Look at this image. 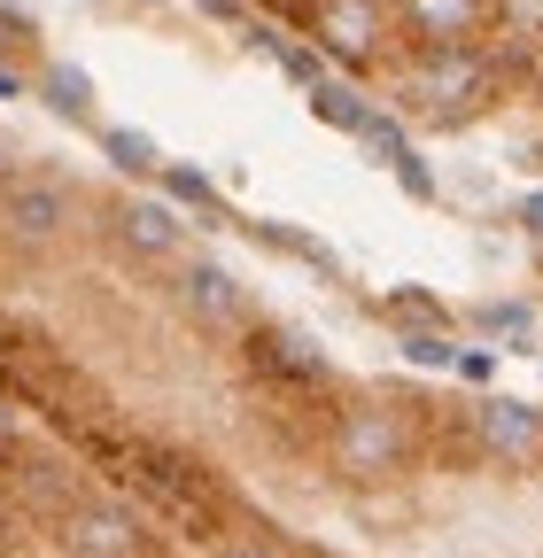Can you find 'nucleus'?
Wrapping results in <instances>:
<instances>
[{
	"instance_id": "f3484780",
	"label": "nucleus",
	"mask_w": 543,
	"mask_h": 558,
	"mask_svg": "<svg viewBox=\"0 0 543 558\" xmlns=\"http://www.w3.org/2000/svg\"><path fill=\"white\" fill-rule=\"evenodd\" d=\"M358 140H365V156H381L388 171H403V163H412V140H403V124H396V117H373Z\"/></svg>"
},
{
	"instance_id": "9d476101",
	"label": "nucleus",
	"mask_w": 543,
	"mask_h": 558,
	"mask_svg": "<svg viewBox=\"0 0 543 558\" xmlns=\"http://www.w3.org/2000/svg\"><path fill=\"white\" fill-rule=\"evenodd\" d=\"M62 233H71V186H55V179H0V241H16V248H55Z\"/></svg>"
},
{
	"instance_id": "a878e982",
	"label": "nucleus",
	"mask_w": 543,
	"mask_h": 558,
	"mask_svg": "<svg viewBox=\"0 0 543 558\" xmlns=\"http://www.w3.org/2000/svg\"><path fill=\"white\" fill-rule=\"evenodd\" d=\"M24 94V78H16V70H0V101H16Z\"/></svg>"
},
{
	"instance_id": "1a4fd4ad",
	"label": "nucleus",
	"mask_w": 543,
	"mask_h": 558,
	"mask_svg": "<svg viewBox=\"0 0 543 558\" xmlns=\"http://www.w3.org/2000/svg\"><path fill=\"white\" fill-rule=\"evenodd\" d=\"M466 450L490 465H543V411L512 396H482L466 411Z\"/></svg>"
},
{
	"instance_id": "412c9836",
	"label": "nucleus",
	"mask_w": 543,
	"mask_h": 558,
	"mask_svg": "<svg viewBox=\"0 0 543 558\" xmlns=\"http://www.w3.org/2000/svg\"><path fill=\"white\" fill-rule=\"evenodd\" d=\"M210 558H288V550L272 543V535H256V527H233V535H226Z\"/></svg>"
},
{
	"instance_id": "0eeeda50",
	"label": "nucleus",
	"mask_w": 543,
	"mask_h": 558,
	"mask_svg": "<svg viewBox=\"0 0 543 558\" xmlns=\"http://www.w3.org/2000/svg\"><path fill=\"white\" fill-rule=\"evenodd\" d=\"M171 303L186 311V326H202V333H249L256 326V311H249V288L226 271V264H210V256H179L171 264Z\"/></svg>"
},
{
	"instance_id": "6e6552de",
	"label": "nucleus",
	"mask_w": 543,
	"mask_h": 558,
	"mask_svg": "<svg viewBox=\"0 0 543 558\" xmlns=\"http://www.w3.org/2000/svg\"><path fill=\"white\" fill-rule=\"evenodd\" d=\"M388 9L420 54H443V47H490L505 0H388Z\"/></svg>"
},
{
	"instance_id": "bb28decb",
	"label": "nucleus",
	"mask_w": 543,
	"mask_h": 558,
	"mask_svg": "<svg viewBox=\"0 0 543 558\" xmlns=\"http://www.w3.org/2000/svg\"><path fill=\"white\" fill-rule=\"evenodd\" d=\"M535 264H543V241H535Z\"/></svg>"
},
{
	"instance_id": "5701e85b",
	"label": "nucleus",
	"mask_w": 543,
	"mask_h": 558,
	"mask_svg": "<svg viewBox=\"0 0 543 558\" xmlns=\"http://www.w3.org/2000/svg\"><path fill=\"white\" fill-rule=\"evenodd\" d=\"M210 24H249V0H194Z\"/></svg>"
},
{
	"instance_id": "6ab92c4d",
	"label": "nucleus",
	"mask_w": 543,
	"mask_h": 558,
	"mask_svg": "<svg viewBox=\"0 0 543 558\" xmlns=\"http://www.w3.org/2000/svg\"><path fill=\"white\" fill-rule=\"evenodd\" d=\"M403 357H412V365H458V341L450 333H403Z\"/></svg>"
},
{
	"instance_id": "2eb2a0df",
	"label": "nucleus",
	"mask_w": 543,
	"mask_h": 558,
	"mask_svg": "<svg viewBox=\"0 0 543 558\" xmlns=\"http://www.w3.org/2000/svg\"><path fill=\"white\" fill-rule=\"evenodd\" d=\"M101 156H109L124 179H148V171H164V163H171L156 140H148V132H132V124H109V132H101Z\"/></svg>"
},
{
	"instance_id": "4468645a",
	"label": "nucleus",
	"mask_w": 543,
	"mask_h": 558,
	"mask_svg": "<svg viewBox=\"0 0 543 558\" xmlns=\"http://www.w3.org/2000/svg\"><path fill=\"white\" fill-rule=\"evenodd\" d=\"M311 117H318V124H334V132H350V140H358V132H365V124H373L381 109H373V101H365L358 86H342V78H326V86H311Z\"/></svg>"
},
{
	"instance_id": "9b49d317",
	"label": "nucleus",
	"mask_w": 543,
	"mask_h": 558,
	"mask_svg": "<svg viewBox=\"0 0 543 558\" xmlns=\"http://www.w3.org/2000/svg\"><path fill=\"white\" fill-rule=\"evenodd\" d=\"M101 218H109V241H117L124 256H141V264H179V256H186L179 202H164V194H117Z\"/></svg>"
},
{
	"instance_id": "7ed1b4c3",
	"label": "nucleus",
	"mask_w": 543,
	"mask_h": 558,
	"mask_svg": "<svg viewBox=\"0 0 543 558\" xmlns=\"http://www.w3.org/2000/svg\"><path fill=\"white\" fill-rule=\"evenodd\" d=\"M505 94V62L490 47H443V54H412L403 70V109L435 117V124H466Z\"/></svg>"
},
{
	"instance_id": "f257e3e1",
	"label": "nucleus",
	"mask_w": 543,
	"mask_h": 558,
	"mask_svg": "<svg viewBox=\"0 0 543 558\" xmlns=\"http://www.w3.org/2000/svg\"><path fill=\"white\" fill-rule=\"evenodd\" d=\"M101 473H117L132 505H148L171 535H186L202 550H218L233 535V488H226V473L210 458L164 442V435H132L124 427V442L101 458Z\"/></svg>"
},
{
	"instance_id": "393cba45",
	"label": "nucleus",
	"mask_w": 543,
	"mask_h": 558,
	"mask_svg": "<svg viewBox=\"0 0 543 558\" xmlns=\"http://www.w3.org/2000/svg\"><path fill=\"white\" fill-rule=\"evenodd\" d=\"M264 9H280V16H295V24H303V9H311V0H264Z\"/></svg>"
},
{
	"instance_id": "20e7f679",
	"label": "nucleus",
	"mask_w": 543,
	"mask_h": 558,
	"mask_svg": "<svg viewBox=\"0 0 543 558\" xmlns=\"http://www.w3.org/2000/svg\"><path fill=\"white\" fill-rule=\"evenodd\" d=\"M241 365L264 396H288V403H334V365L326 349L303 333V326H280V318H256L241 333Z\"/></svg>"
},
{
	"instance_id": "dca6fc26",
	"label": "nucleus",
	"mask_w": 543,
	"mask_h": 558,
	"mask_svg": "<svg viewBox=\"0 0 543 558\" xmlns=\"http://www.w3.org/2000/svg\"><path fill=\"white\" fill-rule=\"evenodd\" d=\"M381 318H388V326H403V333H450V311H443L435 295H420V288H412V295H388V303H381Z\"/></svg>"
},
{
	"instance_id": "b1692460",
	"label": "nucleus",
	"mask_w": 543,
	"mask_h": 558,
	"mask_svg": "<svg viewBox=\"0 0 543 558\" xmlns=\"http://www.w3.org/2000/svg\"><path fill=\"white\" fill-rule=\"evenodd\" d=\"M520 226H528V241H543V194H528V202H520Z\"/></svg>"
},
{
	"instance_id": "a211bd4d",
	"label": "nucleus",
	"mask_w": 543,
	"mask_h": 558,
	"mask_svg": "<svg viewBox=\"0 0 543 558\" xmlns=\"http://www.w3.org/2000/svg\"><path fill=\"white\" fill-rule=\"evenodd\" d=\"M156 179H164V202H194V209H210V202H218V186L202 179L194 163H164Z\"/></svg>"
},
{
	"instance_id": "4be33fe9",
	"label": "nucleus",
	"mask_w": 543,
	"mask_h": 558,
	"mask_svg": "<svg viewBox=\"0 0 543 558\" xmlns=\"http://www.w3.org/2000/svg\"><path fill=\"white\" fill-rule=\"evenodd\" d=\"M458 380H473V388H482L490 373H497V357H490V349H458V365H450Z\"/></svg>"
},
{
	"instance_id": "aec40b11",
	"label": "nucleus",
	"mask_w": 543,
	"mask_h": 558,
	"mask_svg": "<svg viewBox=\"0 0 543 558\" xmlns=\"http://www.w3.org/2000/svg\"><path fill=\"white\" fill-rule=\"evenodd\" d=\"M473 326L505 333V341H528V303H490V311H473Z\"/></svg>"
},
{
	"instance_id": "f8f14e48",
	"label": "nucleus",
	"mask_w": 543,
	"mask_h": 558,
	"mask_svg": "<svg viewBox=\"0 0 543 558\" xmlns=\"http://www.w3.org/2000/svg\"><path fill=\"white\" fill-rule=\"evenodd\" d=\"M0 465H9V473H0V481H9V497H16L24 512H39L47 527H55L62 512H71V505L86 497V488H79V473L62 465L55 450H32V442H0Z\"/></svg>"
},
{
	"instance_id": "39448f33",
	"label": "nucleus",
	"mask_w": 543,
	"mask_h": 558,
	"mask_svg": "<svg viewBox=\"0 0 543 558\" xmlns=\"http://www.w3.org/2000/svg\"><path fill=\"white\" fill-rule=\"evenodd\" d=\"M303 39L334 62V70H373L396 47V9L388 0H311L303 9Z\"/></svg>"
},
{
	"instance_id": "f03ea898",
	"label": "nucleus",
	"mask_w": 543,
	"mask_h": 558,
	"mask_svg": "<svg viewBox=\"0 0 543 558\" xmlns=\"http://www.w3.org/2000/svg\"><path fill=\"white\" fill-rule=\"evenodd\" d=\"M318 458H326L334 481L381 488V481H403V473H412V458H420V427H412V411L388 403V396H334V403H326Z\"/></svg>"
},
{
	"instance_id": "423d86ee",
	"label": "nucleus",
	"mask_w": 543,
	"mask_h": 558,
	"mask_svg": "<svg viewBox=\"0 0 543 558\" xmlns=\"http://www.w3.org/2000/svg\"><path fill=\"white\" fill-rule=\"evenodd\" d=\"M55 550L62 558H164V543L148 535V520H141V505H124V497H86L62 512L55 527Z\"/></svg>"
},
{
	"instance_id": "ddd939ff",
	"label": "nucleus",
	"mask_w": 543,
	"mask_h": 558,
	"mask_svg": "<svg viewBox=\"0 0 543 558\" xmlns=\"http://www.w3.org/2000/svg\"><path fill=\"white\" fill-rule=\"evenodd\" d=\"M39 101H47L55 117L86 124V117H94V78H86L79 62H47V70H39Z\"/></svg>"
}]
</instances>
